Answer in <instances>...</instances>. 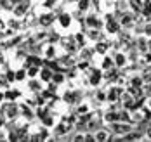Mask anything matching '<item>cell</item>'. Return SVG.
Segmentation results:
<instances>
[{"label":"cell","mask_w":151,"mask_h":142,"mask_svg":"<svg viewBox=\"0 0 151 142\" xmlns=\"http://www.w3.org/2000/svg\"><path fill=\"white\" fill-rule=\"evenodd\" d=\"M52 19H54V16H45V17H42V19H40V23H42V24H49Z\"/></svg>","instance_id":"1"},{"label":"cell","mask_w":151,"mask_h":142,"mask_svg":"<svg viewBox=\"0 0 151 142\" xmlns=\"http://www.w3.org/2000/svg\"><path fill=\"white\" fill-rule=\"evenodd\" d=\"M61 23H63V26H68V24H70V17L68 16H61Z\"/></svg>","instance_id":"2"},{"label":"cell","mask_w":151,"mask_h":142,"mask_svg":"<svg viewBox=\"0 0 151 142\" xmlns=\"http://www.w3.org/2000/svg\"><path fill=\"white\" fill-rule=\"evenodd\" d=\"M108 30H109L111 33H115V31H116V24H115V23H111V24L108 23Z\"/></svg>","instance_id":"3"},{"label":"cell","mask_w":151,"mask_h":142,"mask_svg":"<svg viewBox=\"0 0 151 142\" xmlns=\"http://www.w3.org/2000/svg\"><path fill=\"white\" fill-rule=\"evenodd\" d=\"M144 14H151V4H146V7H144Z\"/></svg>","instance_id":"4"},{"label":"cell","mask_w":151,"mask_h":142,"mask_svg":"<svg viewBox=\"0 0 151 142\" xmlns=\"http://www.w3.org/2000/svg\"><path fill=\"white\" fill-rule=\"evenodd\" d=\"M132 5H134L136 9H139V7H141V0H132Z\"/></svg>","instance_id":"5"},{"label":"cell","mask_w":151,"mask_h":142,"mask_svg":"<svg viewBox=\"0 0 151 142\" xmlns=\"http://www.w3.org/2000/svg\"><path fill=\"white\" fill-rule=\"evenodd\" d=\"M116 95H118V92H116V90H111V94H109L111 101H115V99H116Z\"/></svg>","instance_id":"6"},{"label":"cell","mask_w":151,"mask_h":142,"mask_svg":"<svg viewBox=\"0 0 151 142\" xmlns=\"http://www.w3.org/2000/svg\"><path fill=\"white\" fill-rule=\"evenodd\" d=\"M42 78L49 80V78H50V73H49V71H44V73H42Z\"/></svg>","instance_id":"7"},{"label":"cell","mask_w":151,"mask_h":142,"mask_svg":"<svg viewBox=\"0 0 151 142\" xmlns=\"http://www.w3.org/2000/svg\"><path fill=\"white\" fill-rule=\"evenodd\" d=\"M80 9H87V0H82L80 2Z\"/></svg>","instance_id":"8"},{"label":"cell","mask_w":151,"mask_h":142,"mask_svg":"<svg viewBox=\"0 0 151 142\" xmlns=\"http://www.w3.org/2000/svg\"><path fill=\"white\" fill-rule=\"evenodd\" d=\"M89 24H92V26H94V24H97V21H96V17H89Z\"/></svg>","instance_id":"9"},{"label":"cell","mask_w":151,"mask_h":142,"mask_svg":"<svg viewBox=\"0 0 151 142\" xmlns=\"http://www.w3.org/2000/svg\"><path fill=\"white\" fill-rule=\"evenodd\" d=\"M37 71H38L37 68H31V69H30V76H35V75H37Z\"/></svg>","instance_id":"10"},{"label":"cell","mask_w":151,"mask_h":142,"mask_svg":"<svg viewBox=\"0 0 151 142\" xmlns=\"http://www.w3.org/2000/svg\"><path fill=\"white\" fill-rule=\"evenodd\" d=\"M97 139H101V141H103V139H106V133H104V132H101V133H97Z\"/></svg>","instance_id":"11"},{"label":"cell","mask_w":151,"mask_h":142,"mask_svg":"<svg viewBox=\"0 0 151 142\" xmlns=\"http://www.w3.org/2000/svg\"><path fill=\"white\" fill-rule=\"evenodd\" d=\"M97 50H99V52H104V50H106V45H99V47H97Z\"/></svg>","instance_id":"12"},{"label":"cell","mask_w":151,"mask_h":142,"mask_svg":"<svg viewBox=\"0 0 151 142\" xmlns=\"http://www.w3.org/2000/svg\"><path fill=\"white\" fill-rule=\"evenodd\" d=\"M54 80H56V81H61V80H63V76H61V75H56V76H54Z\"/></svg>","instance_id":"13"},{"label":"cell","mask_w":151,"mask_h":142,"mask_svg":"<svg viewBox=\"0 0 151 142\" xmlns=\"http://www.w3.org/2000/svg\"><path fill=\"white\" fill-rule=\"evenodd\" d=\"M116 61H118V64H122V63H123V61H125V59H123L122 56H118V59H116Z\"/></svg>","instance_id":"14"},{"label":"cell","mask_w":151,"mask_h":142,"mask_svg":"<svg viewBox=\"0 0 151 142\" xmlns=\"http://www.w3.org/2000/svg\"><path fill=\"white\" fill-rule=\"evenodd\" d=\"M104 66H106V68H108V66H111V61H109V59H106V61H104Z\"/></svg>","instance_id":"15"},{"label":"cell","mask_w":151,"mask_h":142,"mask_svg":"<svg viewBox=\"0 0 151 142\" xmlns=\"http://www.w3.org/2000/svg\"><path fill=\"white\" fill-rule=\"evenodd\" d=\"M150 137H151V130H150Z\"/></svg>","instance_id":"16"},{"label":"cell","mask_w":151,"mask_h":142,"mask_svg":"<svg viewBox=\"0 0 151 142\" xmlns=\"http://www.w3.org/2000/svg\"><path fill=\"white\" fill-rule=\"evenodd\" d=\"M0 61H2V56H0Z\"/></svg>","instance_id":"17"},{"label":"cell","mask_w":151,"mask_h":142,"mask_svg":"<svg viewBox=\"0 0 151 142\" xmlns=\"http://www.w3.org/2000/svg\"><path fill=\"white\" fill-rule=\"evenodd\" d=\"M0 125H2V120H0Z\"/></svg>","instance_id":"18"},{"label":"cell","mask_w":151,"mask_h":142,"mask_svg":"<svg viewBox=\"0 0 151 142\" xmlns=\"http://www.w3.org/2000/svg\"><path fill=\"white\" fill-rule=\"evenodd\" d=\"M14 2H17V0H14Z\"/></svg>","instance_id":"19"}]
</instances>
